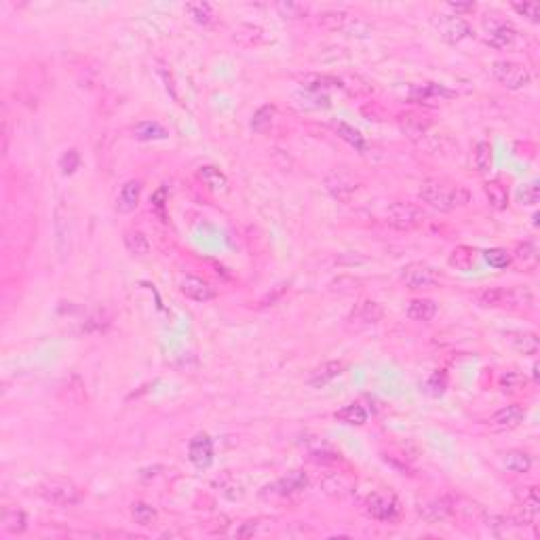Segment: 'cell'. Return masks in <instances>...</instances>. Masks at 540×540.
I'll return each mask as SVG.
<instances>
[{"instance_id":"6da1fadb","label":"cell","mask_w":540,"mask_h":540,"mask_svg":"<svg viewBox=\"0 0 540 540\" xmlns=\"http://www.w3.org/2000/svg\"><path fill=\"white\" fill-rule=\"evenodd\" d=\"M418 196L422 199V203H426L437 211H454L471 203V192L465 186L452 184L447 180H437V178L424 180L420 184Z\"/></svg>"},{"instance_id":"7a4b0ae2","label":"cell","mask_w":540,"mask_h":540,"mask_svg":"<svg viewBox=\"0 0 540 540\" xmlns=\"http://www.w3.org/2000/svg\"><path fill=\"white\" fill-rule=\"evenodd\" d=\"M38 496L55 507H74L83 500V492L70 479H61V477H51L45 479L38 486Z\"/></svg>"},{"instance_id":"3957f363","label":"cell","mask_w":540,"mask_h":540,"mask_svg":"<svg viewBox=\"0 0 540 540\" xmlns=\"http://www.w3.org/2000/svg\"><path fill=\"white\" fill-rule=\"evenodd\" d=\"M490 72H492V76L502 87H507L511 91L525 89L532 83L530 70L523 63H517V61H511V59H496V61H492Z\"/></svg>"},{"instance_id":"277c9868","label":"cell","mask_w":540,"mask_h":540,"mask_svg":"<svg viewBox=\"0 0 540 540\" xmlns=\"http://www.w3.org/2000/svg\"><path fill=\"white\" fill-rule=\"evenodd\" d=\"M433 26L439 32V36L449 43V45H458L465 38L473 36V28L471 24L462 17V15H454V13H439L433 17Z\"/></svg>"},{"instance_id":"5b68a950","label":"cell","mask_w":540,"mask_h":540,"mask_svg":"<svg viewBox=\"0 0 540 540\" xmlns=\"http://www.w3.org/2000/svg\"><path fill=\"white\" fill-rule=\"evenodd\" d=\"M484 32H486V43L494 49H511L519 38L517 28L498 15H488L484 20Z\"/></svg>"},{"instance_id":"8992f818","label":"cell","mask_w":540,"mask_h":540,"mask_svg":"<svg viewBox=\"0 0 540 540\" xmlns=\"http://www.w3.org/2000/svg\"><path fill=\"white\" fill-rule=\"evenodd\" d=\"M426 219V213L420 205L416 203H406V201H397L389 207L387 211V222L389 226L397 228V230H414L418 228L422 222Z\"/></svg>"},{"instance_id":"52a82bcc","label":"cell","mask_w":540,"mask_h":540,"mask_svg":"<svg viewBox=\"0 0 540 540\" xmlns=\"http://www.w3.org/2000/svg\"><path fill=\"white\" fill-rule=\"evenodd\" d=\"M365 511L378 521H395L401 513V504L391 492H371L365 500Z\"/></svg>"},{"instance_id":"ba28073f","label":"cell","mask_w":540,"mask_h":540,"mask_svg":"<svg viewBox=\"0 0 540 540\" xmlns=\"http://www.w3.org/2000/svg\"><path fill=\"white\" fill-rule=\"evenodd\" d=\"M401 281L410 289H429L439 283V272L424 262H412V264L403 266Z\"/></svg>"},{"instance_id":"9c48e42d","label":"cell","mask_w":540,"mask_h":540,"mask_svg":"<svg viewBox=\"0 0 540 540\" xmlns=\"http://www.w3.org/2000/svg\"><path fill=\"white\" fill-rule=\"evenodd\" d=\"M325 188L332 192V196H336L338 201H342V203H348L353 196H355V192L359 190V182L350 176V173H346V171H342V169H334L332 173H327V178H325Z\"/></svg>"},{"instance_id":"30bf717a","label":"cell","mask_w":540,"mask_h":540,"mask_svg":"<svg viewBox=\"0 0 540 540\" xmlns=\"http://www.w3.org/2000/svg\"><path fill=\"white\" fill-rule=\"evenodd\" d=\"M188 458L196 469H209L213 465V441L209 435L199 433L188 443Z\"/></svg>"},{"instance_id":"8fae6325","label":"cell","mask_w":540,"mask_h":540,"mask_svg":"<svg viewBox=\"0 0 540 540\" xmlns=\"http://www.w3.org/2000/svg\"><path fill=\"white\" fill-rule=\"evenodd\" d=\"M500 308H511V311H530L534 308V293L525 285L502 287L500 293Z\"/></svg>"},{"instance_id":"7c38bea8","label":"cell","mask_w":540,"mask_h":540,"mask_svg":"<svg viewBox=\"0 0 540 540\" xmlns=\"http://www.w3.org/2000/svg\"><path fill=\"white\" fill-rule=\"evenodd\" d=\"M525 418V410L519 406V403H513V406H507L502 410H498L490 420V429L492 431H511V429H517Z\"/></svg>"},{"instance_id":"4fadbf2b","label":"cell","mask_w":540,"mask_h":540,"mask_svg":"<svg viewBox=\"0 0 540 540\" xmlns=\"http://www.w3.org/2000/svg\"><path fill=\"white\" fill-rule=\"evenodd\" d=\"M382 319V306L373 300H361L348 317L350 323H355L357 327H367L373 325Z\"/></svg>"},{"instance_id":"5bb4252c","label":"cell","mask_w":540,"mask_h":540,"mask_svg":"<svg viewBox=\"0 0 540 540\" xmlns=\"http://www.w3.org/2000/svg\"><path fill=\"white\" fill-rule=\"evenodd\" d=\"M399 127L401 131L410 137V139H422L429 129L433 127V121L426 116V114H420V112H408V114H401L399 116Z\"/></svg>"},{"instance_id":"9a60e30c","label":"cell","mask_w":540,"mask_h":540,"mask_svg":"<svg viewBox=\"0 0 540 540\" xmlns=\"http://www.w3.org/2000/svg\"><path fill=\"white\" fill-rule=\"evenodd\" d=\"M306 488H308V475L304 471H291L285 477H281L277 484H272L268 490L270 494H277V496H293L304 492Z\"/></svg>"},{"instance_id":"2e32d148","label":"cell","mask_w":540,"mask_h":540,"mask_svg":"<svg viewBox=\"0 0 540 540\" xmlns=\"http://www.w3.org/2000/svg\"><path fill=\"white\" fill-rule=\"evenodd\" d=\"M180 291L194 302H209V300L215 298V289L207 281H203L199 277H192V275H186L180 281Z\"/></svg>"},{"instance_id":"e0dca14e","label":"cell","mask_w":540,"mask_h":540,"mask_svg":"<svg viewBox=\"0 0 540 540\" xmlns=\"http://www.w3.org/2000/svg\"><path fill=\"white\" fill-rule=\"evenodd\" d=\"M418 515L431 523H437V521H443L452 515V504L445 500V498H433V500H426L418 507Z\"/></svg>"},{"instance_id":"ac0fdd59","label":"cell","mask_w":540,"mask_h":540,"mask_svg":"<svg viewBox=\"0 0 540 540\" xmlns=\"http://www.w3.org/2000/svg\"><path fill=\"white\" fill-rule=\"evenodd\" d=\"M456 93L445 89L443 85H435V83H426V85H416L410 91V100L414 102H433V100H449Z\"/></svg>"},{"instance_id":"d6986e66","label":"cell","mask_w":540,"mask_h":540,"mask_svg":"<svg viewBox=\"0 0 540 540\" xmlns=\"http://www.w3.org/2000/svg\"><path fill=\"white\" fill-rule=\"evenodd\" d=\"M519 496V507H521V517L527 523H534L540 515V498H538V490L534 486L523 488V492H517Z\"/></svg>"},{"instance_id":"ffe728a7","label":"cell","mask_w":540,"mask_h":540,"mask_svg":"<svg viewBox=\"0 0 540 540\" xmlns=\"http://www.w3.org/2000/svg\"><path fill=\"white\" fill-rule=\"evenodd\" d=\"M342 371H344V363L342 361H327V363H323L321 367H317L313 371V376L308 378V384L315 387V389H321V387H325L327 382L338 378Z\"/></svg>"},{"instance_id":"44dd1931","label":"cell","mask_w":540,"mask_h":540,"mask_svg":"<svg viewBox=\"0 0 540 540\" xmlns=\"http://www.w3.org/2000/svg\"><path fill=\"white\" fill-rule=\"evenodd\" d=\"M406 315L412 321H431L437 315V304L429 298H416V300L408 302Z\"/></svg>"},{"instance_id":"7402d4cb","label":"cell","mask_w":540,"mask_h":540,"mask_svg":"<svg viewBox=\"0 0 540 540\" xmlns=\"http://www.w3.org/2000/svg\"><path fill=\"white\" fill-rule=\"evenodd\" d=\"M139 194H141V184L131 180L127 184H123L121 192H118V199H116V209L121 213H131L137 203H139Z\"/></svg>"},{"instance_id":"603a6c76","label":"cell","mask_w":540,"mask_h":540,"mask_svg":"<svg viewBox=\"0 0 540 540\" xmlns=\"http://www.w3.org/2000/svg\"><path fill=\"white\" fill-rule=\"evenodd\" d=\"M507 340L521 355H536L538 348H540L538 336L534 332H509Z\"/></svg>"},{"instance_id":"cb8c5ba5","label":"cell","mask_w":540,"mask_h":540,"mask_svg":"<svg viewBox=\"0 0 540 540\" xmlns=\"http://www.w3.org/2000/svg\"><path fill=\"white\" fill-rule=\"evenodd\" d=\"M323 492L336 498H344L353 492V481L344 473H327L321 481Z\"/></svg>"},{"instance_id":"d4e9b609","label":"cell","mask_w":540,"mask_h":540,"mask_svg":"<svg viewBox=\"0 0 540 540\" xmlns=\"http://www.w3.org/2000/svg\"><path fill=\"white\" fill-rule=\"evenodd\" d=\"M199 180L211 190V192H226L228 190V178L213 165H203L196 171Z\"/></svg>"},{"instance_id":"484cf974","label":"cell","mask_w":540,"mask_h":540,"mask_svg":"<svg viewBox=\"0 0 540 540\" xmlns=\"http://www.w3.org/2000/svg\"><path fill=\"white\" fill-rule=\"evenodd\" d=\"M133 135L139 141H152V139H167L169 131L157 121H141L133 127Z\"/></svg>"},{"instance_id":"4316f807","label":"cell","mask_w":540,"mask_h":540,"mask_svg":"<svg viewBox=\"0 0 540 540\" xmlns=\"http://www.w3.org/2000/svg\"><path fill=\"white\" fill-rule=\"evenodd\" d=\"M502 465L513 473H527L532 469V456L523 449H509L502 454Z\"/></svg>"},{"instance_id":"83f0119b","label":"cell","mask_w":540,"mask_h":540,"mask_svg":"<svg viewBox=\"0 0 540 540\" xmlns=\"http://www.w3.org/2000/svg\"><path fill=\"white\" fill-rule=\"evenodd\" d=\"M449 266L458 268V270H471L477 262V252L469 245H458L452 254H449Z\"/></svg>"},{"instance_id":"f1b7e54d","label":"cell","mask_w":540,"mask_h":540,"mask_svg":"<svg viewBox=\"0 0 540 540\" xmlns=\"http://www.w3.org/2000/svg\"><path fill=\"white\" fill-rule=\"evenodd\" d=\"M336 420L344 422V424H350V426H361L367 422V410L359 403H348L344 406L342 410L336 412Z\"/></svg>"},{"instance_id":"f546056e","label":"cell","mask_w":540,"mask_h":540,"mask_svg":"<svg viewBox=\"0 0 540 540\" xmlns=\"http://www.w3.org/2000/svg\"><path fill=\"white\" fill-rule=\"evenodd\" d=\"M123 241H125V247L129 254L133 256H146L150 252V243H148V237L141 233V230H127V233L123 235Z\"/></svg>"},{"instance_id":"4dcf8cb0","label":"cell","mask_w":540,"mask_h":540,"mask_svg":"<svg viewBox=\"0 0 540 540\" xmlns=\"http://www.w3.org/2000/svg\"><path fill=\"white\" fill-rule=\"evenodd\" d=\"M131 517H133V521H135L137 525L150 527V525L157 523L159 513H157V509L150 507L148 502H133V507H131Z\"/></svg>"},{"instance_id":"1f68e13d","label":"cell","mask_w":540,"mask_h":540,"mask_svg":"<svg viewBox=\"0 0 540 540\" xmlns=\"http://www.w3.org/2000/svg\"><path fill=\"white\" fill-rule=\"evenodd\" d=\"M275 116H277V108L275 106H262L256 110L254 118H252V129L256 133H266L272 123H275Z\"/></svg>"},{"instance_id":"d6a6232c","label":"cell","mask_w":540,"mask_h":540,"mask_svg":"<svg viewBox=\"0 0 540 540\" xmlns=\"http://www.w3.org/2000/svg\"><path fill=\"white\" fill-rule=\"evenodd\" d=\"M28 525V517L24 511L20 509H7L3 513V527L7 532H13V534H22Z\"/></svg>"},{"instance_id":"836d02e7","label":"cell","mask_w":540,"mask_h":540,"mask_svg":"<svg viewBox=\"0 0 540 540\" xmlns=\"http://www.w3.org/2000/svg\"><path fill=\"white\" fill-rule=\"evenodd\" d=\"M473 165L479 173H486L490 171L492 167V146L488 141H479L475 146V152H473Z\"/></svg>"},{"instance_id":"e575fe53","label":"cell","mask_w":540,"mask_h":540,"mask_svg":"<svg viewBox=\"0 0 540 540\" xmlns=\"http://www.w3.org/2000/svg\"><path fill=\"white\" fill-rule=\"evenodd\" d=\"M525 384H527V378L521 371H507L500 376V389L504 393H519L525 389Z\"/></svg>"},{"instance_id":"d590c367","label":"cell","mask_w":540,"mask_h":540,"mask_svg":"<svg viewBox=\"0 0 540 540\" xmlns=\"http://www.w3.org/2000/svg\"><path fill=\"white\" fill-rule=\"evenodd\" d=\"M484 190H486L490 203H492L496 209H504V207H507V203H509V192H507V188H504L498 180L488 182V184L484 186Z\"/></svg>"},{"instance_id":"8d00e7d4","label":"cell","mask_w":540,"mask_h":540,"mask_svg":"<svg viewBox=\"0 0 540 540\" xmlns=\"http://www.w3.org/2000/svg\"><path fill=\"white\" fill-rule=\"evenodd\" d=\"M336 131H338V135L344 139V141H348L350 146H355L357 150H363L365 148V139H363V135H361V131H357L355 127H350L348 123H336Z\"/></svg>"},{"instance_id":"74e56055","label":"cell","mask_w":540,"mask_h":540,"mask_svg":"<svg viewBox=\"0 0 540 540\" xmlns=\"http://www.w3.org/2000/svg\"><path fill=\"white\" fill-rule=\"evenodd\" d=\"M513 256H515V260L521 262L523 266H536V262H538V247H536L532 241H525V243L517 245V249H515Z\"/></svg>"},{"instance_id":"f35d334b","label":"cell","mask_w":540,"mask_h":540,"mask_svg":"<svg viewBox=\"0 0 540 540\" xmlns=\"http://www.w3.org/2000/svg\"><path fill=\"white\" fill-rule=\"evenodd\" d=\"M79 165H81V154L76 152L74 148H70V150H65V152L61 154L59 169H61L63 176H72L76 169H79Z\"/></svg>"},{"instance_id":"ab89813d","label":"cell","mask_w":540,"mask_h":540,"mask_svg":"<svg viewBox=\"0 0 540 540\" xmlns=\"http://www.w3.org/2000/svg\"><path fill=\"white\" fill-rule=\"evenodd\" d=\"M186 9H188V13L194 17L196 24L207 26V24H211V20H213V9H211L209 3H192V5H188Z\"/></svg>"},{"instance_id":"60d3db41","label":"cell","mask_w":540,"mask_h":540,"mask_svg":"<svg viewBox=\"0 0 540 540\" xmlns=\"http://www.w3.org/2000/svg\"><path fill=\"white\" fill-rule=\"evenodd\" d=\"M511 254L507 252V249H502V247H494V249H488L486 252V262L492 266V268H507L509 264H511Z\"/></svg>"},{"instance_id":"b9f144b4","label":"cell","mask_w":540,"mask_h":540,"mask_svg":"<svg viewBox=\"0 0 540 540\" xmlns=\"http://www.w3.org/2000/svg\"><path fill=\"white\" fill-rule=\"evenodd\" d=\"M517 196H519V201H521L523 205H536L538 199H540V186H538V182L534 180V182H530V184H523V186L519 188Z\"/></svg>"},{"instance_id":"7bdbcfd3","label":"cell","mask_w":540,"mask_h":540,"mask_svg":"<svg viewBox=\"0 0 540 540\" xmlns=\"http://www.w3.org/2000/svg\"><path fill=\"white\" fill-rule=\"evenodd\" d=\"M515 13H519L521 17H527L532 24H538L540 20V7L538 3H513L511 5Z\"/></svg>"},{"instance_id":"ee69618b","label":"cell","mask_w":540,"mask_h":540,"mask_svg":"<svg viewBox=\"0 0 540 540\" xmlns=\"http://www.w3.org/2000/svg\"><path fill=\"white\" fill-rule=\"evenodd\" d=\"M445 387H447V373L441 369V371H435L433 376H431V380H429V389H431V393L437 397V395H443V391H445Z\"/></svg>"},{"instance_id":"f6af8a7d","label":"cell","mask_w":540,"mask_h":540,"mask_svg":"<svg viewBox=\"0 0 540 540\" xmlns=\"http://www.w3.org/2000/svg\"><path fill=\"white\" fill-rule=\"evenodd\" d=\"M447 9H449L454 15H460V13H473L477 7H475V3H449Z\"/></svg>"},{"instance_id":"bcb514c9","label":"cell","mask_w":540,"mask_h":540,"mask_svg":"<svg viewBox=\"0 0 540 540\" xmlns=\"http://www.w3.org/2000/svg\"><path fill=\"white\" fill-rule=\"evenodd\" d=\"M165 194H167V190H165V188H161L157 194L152 196V205L157 207L159 211H163V207H165Z\"/></svg>"},{"instance_id":"7dc6e473","label":"cell","mask_w":540,"mask_h":540,"mask_svg":"<svg viewBox=\"0 0 540 540\" xmlns=\"http://www.w3.org/2000/svg\"><path fill=\"white\" fill-rule=\"evenodd\" d=\"M534 380H538V363H534Z\"/></svg>"}]
</instances>
